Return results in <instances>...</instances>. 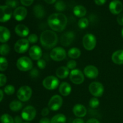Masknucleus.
Listing matches in <instances>:
<instances>
[{"label":"nucleus","mask_w":123,"mask_h":123,"mask_svg":"<svg viewBox=\"0 0 123 123\" xmlns=\"http://www.w3.org/2000/svg\"><path fill=\"white\" fill-rule=\"evenodd\" d=\"M48 23L53 31L61 32L64 30L67 25V17L62 13H54L49 16Z\"/></svg>","instance_id":"f257e3e1"},{"label":"nucleus","mask_w":123,"mask_h":123,"mask_svg":"<svg viewBox=\"0 0 123 123\" xmlns=\"http://www.w3.org/2000/svg\"><path fill=\"white\" fill-rule=\"evenodd\" d=\"M41 44L46 49H51L56 46L58 43L57 34L51 30L43 31L40 38Z\"/></svg>","instance_id":"f03ea898"},{"label":"nucleus","mask_w":123,"mask_h":123,"mask_svg":"<svg viewBox=\"0 0 123 123\" xmlns=\"http://www.w3.org/2000/svg\"><path fill=\"white\" fill-rule=\"evenodd\" d=\"M16 66L19 70L22 72H27L32 69L33 64L32 60L30 58L27 56H22L17 61Z\"/></svg>","instance_id":"7ed1b4c3"},{"label":"nucleus","mask_w":123,"mask_h":123,"mask_svg":"<svg viewBox=\"0 0 123 123\" xmlns=\"http://www.w3.org/2000/svg\"><path fill=\"white\" fill-rule=\"evenodd\" d=\"M32 94V89L27 85L22 86L17 92V97L22 102H27L31 97Z\"/></svg>","instance_id":"20e7f679"},{"label":"nucleus","mask_w":123,"mask_h":123,"mask_svg":"<svg viewBox=\"0 0 123 123\" xmlns=\"http://www.w3.org/2000/svg\"><path fill=\"white\" fill-rule=\"evenodd\" d=\"M82 43L84 48L86 50H93L96 48L97 43L96 37L92 34H86L83 37Z\"/></svg>","instance_id":"39448f33"},{"label":"nucleus","mask_w":123,"mask_h":123,"mask_svg":"<svg viewBox=\"0 0 123 123\" xmlns=\"http://www.w3.org/2000/svg\"><path fill=\"white\" fill-rule=\"evenodd\" d=\"M104 90L103 84L98 82H92L89 85L90 92L95 97L102 96L104 92Z\"/></svg>","instance_id":"423d86ee"},{"label":"nucleus","mask_w":123,"mask_h":123,"mask_svg":"<svg viewBox=\"0 0 123 123\" xmlns=\"http://www.w3.org/2000/svg\"><path fill=\"white\" fill-rule=\"evenodd\" d=\"M66 51L61 47L53 48L50 52V57L55 61H62L66 58Z\"/></svg>","instance_id":"0eeeda50"},{"label":"nucleus","mask_w":123,"mask_h":123,"mask_svg":"<svg viewBox=\"0 0 123 123\" xmlns=\"http://www.w3.org/2000/svg\"><path fill=\"white\" fill-rule=\"evenodd\" d=\"M70 79L71 81L74 84L76 85H79L84 82L85 80V76L84 74L82 73V72L79 69H74L72 70L70 72L69 74Z\"/></svg>","instance_id":"6e6552de"},{"label":"nucleus","mask_w":123,"mask_h":123,"mask_svg":"<svg viewBox=\"0 0 123 123\" xmlns=\"http://www.w3.org/2000/svg\"><path fill=\"white\" fill-rule=\"evenodd\" d=\"M59 80L54 76H49L44 78L43 81V85L46 89L53 90L56 89L59 85Z\"/></svg>","instance_id":"1a4fd4ad"},{"label":"nucleus","mask_w":123,"mask_h":123,"mask_svg":"<svg viewBox=\"0 0 123 123\" xmlns=\"http://www.w3.org/2000/svg\"><path fill=\"white\" fill-rule=\"evenodd\" d=\"M36 115V110L34 107L32 106H28L22 110L21 117L25 121H31L35 118Z\"/></svg>","instance_id":"9d476101"},{"label":"nucleus","mask_w":123,"mask_h":123,"mask_svg":"<svg viewBox=\"0 0 123 123\" xmlns=\"http://www.w3.org/2000/svg\"><path fill=\"white\" fill-rule=\"evenodd\" d=\"M62 103L63 101L61 96L59 95H54L49 100L48 107L50 110L53 111H56L61 108L62 105Z\"/></svg>","instance_id":"9b49d317"},{"label":"nucleus","mask_w":123,"mask_h":123,"mask_svg":"<svg viewBox=\"0 0 123 123\" xmlns=\"http://www.w3.org/2000/svg\"><path fill=\"white\" fill-rule=\"evenodd\" d=\"M30 43L26 38H22L16 42L14 44V50L18 54H24L29 49Z\"/></svg>","instance_id":"f8f14e48"},{"label":"nucleus","mask_w":123,"mask_h":123,"mask_svg":"<svg viewBox=\"0 0 123 123\" xmlns=\"http://www.w3.org/2000/svg\"><path fill=\"white\" fill-rule=\"evenodd\" d=\"M12 8L7 6H0V22H6L12 18Z\"/></svg>","instance_id":"ddd939ff"},{"label":"nucleus","mask_w":123,"mask_h":123,"mask_svg":"<svg viewBox=\"0 0 123 123\" xmlns=\"http://www.w3.org/2000/svg\"><path fill=\"white\" fill-rule=\"evenodd\" d=\"M74 37L75 35L73 31H67L61 36L60 43L63 46H68L73 43Z\"/></svg>","instance_id":"4468645a"},{"label":"nucleus","mask_w":123,"mask_h":123,"mask_svg":"<svg viewBox=\"0 0 123 123\" xmlns=\"http://www.w3.org/2000/svg\"><path fill=\"white\" fill-rule=\"evenodd\" d=\"M109 8L113 14H119L122 12L123 5L120 0H113L109 4Z\"/></svg>","instance_id":"2eb2a0df"},{"label":"nucleus","mask_w":123,"mask_h":123,"mask_svg":"<svg viewBox=\"0 0 123 123\" xmlns=\"http://www.w3.org/2000/svg\"><path fill=\"white\" fill-rule=\"evenodd\" d=\"M84 75L90 79H95L98 75V70L97 67L92 65L86 66L84 70Z\"/></svg>","instance_id":"dca6fc26"},{"label":"nucleus","mask_w":123,"mask_h":123,"mask_svg":"<svg viewBox=\"0 0 123 123\" xmlns=\"http://www.w3.org/2000/svg\"><path fill=\"white\" fill-rule=\"evenodd\" d=\"M27 10L24 7H18L13 12V17L17 21H22L24 20L27 16Z\"/></svg>","instance_id":"f3484780"},{"label":"nucleus","mask_w":123,"mask_h":123,"mask_svg":"<svg viewBox=\"0 0 123 123\" xmlns=\"http://www.w3.org/2000/svg\"><path fill=\"white\" fill-rule=\"evenodd\" d=\"M29 55L33 60L38 61L42 56V50L38 46L34 45L31 46L29 49Z\"/></svg>","instance_id":"a211bd4d"},{"label":"nucleus","mask_w":123,"mask_h":123,"mask_svg":"<svg viewBox=\"0 0 123 123\" xmlns=\"http://www.w3.org/2000/svg\"><path fill=\"white\" fill-rule=\"evenodd\" d=\"M73 112L74 115L79 118L84 117L86 115L87 111L83 105L76 104L73 108Z\"/></svg>","instance_id":"6ab92c4d"},{"label":"nucleus","mask_w":123,"mask_h":123,"mask_svg":"<svg viewBox=\"0 0 123 123\" xmlns=\"http://www.w3.org/2000/svg\"><path fill=\"white\" fill-rule=\"evenodd\" d=\"M16 34L18 36L21 37H25L28 36L30 30L29 28L24 24H18L16 26L14 29Z\"/></svg>","instance_id":"aec40b11"},{"label":"nucleus","mask_w":123,"mask_h":123,"mask_svg":"<svg viewBox=\"0 0 123 123\" xmlns=\"http://www.w3.org/2000/svg\"><path fill=\"white\" fill-rule=\"evenodd\" d=\"M11 37L10 31L7 28L0 26V42L6 43L10 40Z\"/></svg>","instance_id":"412c9836"},{"label":"nucleus","mask_w":123,"mask_h":123,"mask_svg":"<svg viewBox=\"0 0 123 123\" xmlns=\"http://www.w3.org/2000/svg\"><path fill=\"white\" fill-rule=\"evenodd\" d=\"M112 60L116 64H123V50H118L114 52L112 55Z\"/></svg>","instance_id":"4be33fe9"},{"label":"nucleus","mask_w":123,"mask_h":123,"mask_svg":"<svg viewBox=\"0 0 123 123\" xmlns=\"http://www.w3.org/2000/svg\"><path fill=\"white\" fill-rule=\"evenodd\" d=\"M59 91L60 94L63 96H67L71 93L72 91V87L71 85L68 82H62L59 87Z\"/></svg>","instance_id":"5701e85b"},{"label":"nucleus","mask_w":123,"mask_h":123,"mask_svg":"<svg viewBox=\"0 0 123 123\" xmlns=\"http://www.w3.org/2000/svg\"><path fill=\"white\" fill-rule=\"evenodd\" d=\"M70 74L69 69L67 67L61 66L57 68L56 71V75L57 78L60 79H65Z\"/></svg>","instance_id":"b1692460"},{"label":"nucleus","mask_w":123,"mask_h":123,"mask_svg":"<svg viewBox=\"0 0 123 123\" xmlns=\"http://www.w3.org/2000/svg\"><path fill=\"white\" fill-rule=\"evenodd\" d=\"M73 13L76 16L82 18L86 15V10L83 6L78 5L73 8Z\"/></svg>","instance_id":"393cba45"},{"label":"nucleus","mask_w":123,"mask_h":123,"mask_svg":"<svg viewBox=\"0 0 123 123\" xmlns=\"http://www.w3.org/2000/svg\"><path fill=\"white\" fill-rule=\"evenodd\" d=\"M34 13L35 16L38 19H42L45 15V12H44V8L41 5H37L34 7L33 9Z\"/></svg>","instance_id":"a878e982"},{"label":"nucleus","mask_w":123,"mask_h":123,"mask_svg":"<svg viewBox=\"0 0 123 123\" xmlns=\"http://www.w3.org/2000/svg\"><path fill=\"white\" fill-rule=\"evenodd\" d=\"M68 56L72 59H77L81 55V52L78 48H72L68 51Z\"/></svg>","instance_id":"bb28decb"},{"label":"nucleus","mask_w":123,"mask_h":123,"mask_svg":"<svg viewBox=\"0 0 123 123\" xmlns=\"http://www.w3.org/2000/svg\"><path fill=\"white\" fill-rule=\"evenodd\" d=\"M66 116L62 114H58L55 115L50 120V123H66Z\"/></svg>","instance_id":"cd10ccee"},{"label":"nucleus","mask_w":123,"mask_h":123,"mask_svg":"<svg viewBox=\"0 0 123 123\" xmlns=\"http://www.w3.org/2000/svg\"><path fill=\"white\" fill-rule=\"evenodd\" d=\"M9 108L11 111L13 112H18L22 108V104L19 100H13L10 103Z\"/></svg>","instance_id":"c85d7f7f"},{"label":"nucleus","mask_w":123,"mask_h":123,"mask_svg":"<svg viewBox=\"0 0 123 123\" xmlns=\"http://www.w3.org/2000/svg\"><path fill=\"white\" fill-rule=\"evenodd\" d=\"M10 50V46L7 44H2L0 46V54L2 56L8 55Z\"/></svg>","instance_id":"c756f323"},{"label":"nucleus","mask_w":123,"mask_h":123,"mask_svg":"<svg viewBox=\"0 0 123 123\" xmlns=\"http://www.w3.org/2000/svg\"><path fill=\"white\" fill-rule=\"evenodd\" d=\"M78 26L80 29H85L87 28L89 25V20L85 18H82L78 21Z\"/></svg>","instance_id":"7c9ffc66"},{"label":"nucleus","mask_w":123,"mask_h":123,"mask_svg":"<svg viewBox=\"0 0 123 123\" xmlns=\"http://www.w3.org/2000/svg\"><path fill=\"white\" fill-rule=\"evenodd\" d=\"M1 123H14V120L12 116L7 114H4L1 116Z\"/></svg>","instance_id":"2f4dec72"},{"label":"nucleus","mask_w":123,"mask_h":123,"mask_svg":"<svg viewBox=\"0 0 123 123\" xmlns=\"http://www.w3.org/2000/svg\"><path fill=\"white\" fill-rule=\"evenodd\" d=\"M8 67V61L4 57H0V71L4 72L6 70Z\"/></svg>","instance_id":"473e14b6"},{"label":"nucleus","mask_w":123,"mask_h":123,"mask_svg":"<svg viewBox=\"0 0 123 123\" xmlns=\"http://www.w3.org/2000/svg\"><path fill=\"white\" fill-rule=\"evenodd\" d=\"M55 8L56 10L59 11V12L64 11L66 8V4L62 1H61V0L58 1L57 2H56V3L55 4Z\"/></svg>","instance_id":"72a5a7b5"},{"label":"nucleus","mask_w":123,"mask_h":123,"mask_svg":"<svg viewBox=\"0 0 123 123\" xmlns=\"http://www.w3.org/2000/svg\"><path fill=\"white\" fill-rule=\"evenodd\" d=\"M100 105V101L97 97H93V98H91L90 99V102H89V105L91 107V108H97V107H98Z\"/></svg>","instance_id":"f704fd0d"},{"label":"nucleus","mask_w":123,"mask_h":123,"mask_svg":"<svg viewBox=\"0 0 123 123\" xmlns=\"http://www.w3.org/2000/svg\"><path fill=\"white\" fill-rule=\"evenodd\" d=\"M4 91V92L6 94L8 95V96H11V95L13 94L14 93V92H15V88H14L13 85H8L5 86Z\"/></svg>","instance_id":"c9c22d12"},{"label":"nucleus","mask_w":123,"mask_h":123,"mask_svg":"<svg viewBox=\"0 0 123 123\" xmlns=\"http://www.w3.org/2000/svg\"><path fill=\"white\" fill-rule=\"evenodd\" d=\"M6 6H8L10 8H16L19 2L18 0H6Z\"/></svg>","instance_id":"e433bc0d"},{"label":"nucleus","mask_w":123,"mask_h":123,"mask_svg":"<svg viewBox=\"0 0 123 123\" xmlns=\"http://www.w3.org/2000/svg\"><path fill=\"white\" fill-rule=\"evenodd\" d=\"M28 40L29 43H31V44H34V43H36L38 41V36L36 34H31L28 37Z\"/></svg>","instance_id":"4c0bfd02"},{"label":"nucleus","mask_w":123,"mask_h":123,"mask_svg":"<svg viewBox=\"0 0 123 123\" xmlns=\"http://www.w3.org/2000/svg\"><path fill=\"white\" fill-rule=\"evenodd\" d=\"M30 76L32 78H37L39 76L40 73L37 68H32L30 71Z\"/></svg>","instance_id":"58836bf2"},{"label":"nucleus","mask_w":123,"mask_h":123,"mask_svg":"<svg viewBox=\"0 0 123 123\" xmlns=\"http://www.w3.org/2000/svg\"><path fill=\"white\" fill-rule=\"evenodd\" d=\"M37 65L38 67L40 69H44L46 66V62L45 60L43 59H40L38 60L37 62Z\"/></svg>","instance_id":"ea45409f"},{"label":"nucleus","mask_w":123,"mask_h":123,"mask_svg":"<svg viewBox=\"0 0 123 123\" xmlns=\"http://www.w3.org/2000/svg\"><path fill=\"white\" fill-rule=\"evenodd\" d=\"M77 66V63L74 60H70L67 63V67L68 69L74 70L75 69Z\"/></svg>","instance_id":"a19ab883"},{"label":"nucleus","mask_w":123,"mask_h":123,"mask_svg":"<svg viewBox=\"0 0 123 123\" xmlns=\"http://www.w3.org/2000/svg\"><path fill=\"white\" fill-rule=\"evenodd\" d=\"M7 82V77L2 73H0V87L6 85Z\"/></svg>","instance_id":"79ce46f5"},{"label":"nucleus","mask_w":123,"mask_h":123,"mask_svg":"<svg viewBox=\"0 0 123 123\" xmlns=\"http://www.w3.org/2000/svg\"><path fill=\"white\" fill-rule=\"evenodd\" d=\"M20 2L24 6H30L33 3L34 0H20Z\"/></svg>","instance_id":"37998d69"},{"label":"nucleus","mask_w":123,"mask_h":123,"mask_svg":"<svg viewBox=\"0 0 123 123\" xmlns=\"http://www.w3.org/2000/svg\"><path fill=\"white\" fill-rule=\"evenodd\" d=\"M117 22L120 25L123 26V13H120L117 16Z\"/></svg>","instance_id":"c03bdc74"},{"label":"nucleus","mask_w":123,"mask_h":123,"mask_svg":"<svg viewBox=\"0 0 123 123\" xmlns=\"http://www.w3.org/2000/svg\"><path fill=\"white\" fill-rule=\"evenodd\" d=\"M49 108H43V109H42L41 114H42V116L46 117V116H47L48 114H49Z\"/></svg>","instance_id":"a18cd8bd"},{"label":"nucleus","mask_w":123,"mask_h":123,"mask_svg":"<svg viewBox=\"0 0 123 123\" xmlns=\"http://www.w3.org/2000/svg\"><path fill=\"white\" fill-rule=\"evenodd\" d=\"M106 0H94V2L97 6H102L106 3Z\"/></svg>","instance_id":"49530a36"},{"label":"nucleus","mask_w":123,"mask_h":123,"mask_svg":"<svg viewBox=\"0 0 123 123\" xmlns=\"http://www.w3.org/2000/svg\"><path fill=\"white\" fill-rule=\"evenodd\" d=\"M14 123H22V118L19 116H16L14 118Z\"/></svg>","instance_id":"de8ad7c7"},{"label":"nucleus","mask_w":123,"mask_h":123,"mask_svg":"<svg viewBox=\"0 0 123 123\" xmlns=\"http://www.w3.org/2000/svg\"><path fill=\"white\" fill-rule=\"evenodd\" d=\"M39 123H50V121L49 118H42L40 120Z\"/></svg>","instance_id":"09e8293b"},{"label":"nucleus","mask_w":123,"mask_h":123,"mask_svg":"<svg viewBox=\"0 0 123 123\" xmlns=\"http://www.w3.org/2000/svg\"><path fill=\"white\" fill-rule=\"evenodd\" d=\"M86 123H100L98 120L96 118H91L88 120Z\"/></svg>","instance_id":"8fccbe9b"},{"label":"nucleus","mask_w":123,"mask_h":123,"mask_svg":"<svg viewBox=\"0 0 123 123\" xmlns=\"http://www.w3.org/2000/svg\"><path fill=\"white\" fill-rule=\"evenodd\" d=\"M72 123H84V121L82 120V119L78 118L74 119V120L73 121V122H72Z\"/></svg>","instance_id":"3c124183"},{"label":"nucleus","mask_w":123,"mask_h":123,"mask_svg":"<svg viewBox=\"0 0 123 123\" xmlns=\"http://www.w3.org/2000/svg\"><path fill=\"white\" fill-rule=\"evenodd\" d=\"M46 3L49 4H52L55 3L56 1V0H44Z\"/></svg>","instance_id":"603ef678"},{"label":"nucleus","mask_w":123,"mask_h":123,"mask_svg":"<svg viewBox=\"0 0 123 123\" xmlns=\"http://www.w3.org/2000/svg\"><path fill=\"white\" fill-rule=\"evenodd\" d=\"M3 97H4L3 91H2L1 90H0V102L2 101V98H3Z\"/></svg>","instance_id":"864d4df0"},{"label":"nucleus","mask_w":123,"mask_h":123,"mask_svg":"<svg viewBox=\"0 0 123 123\" xmlns=\"http://www.w3.org/2000/svg\"><path fill=\"white\" fill-rule=\"evenodd\" d=\"M121 36H122V37L123 38V28L121 30Z\"/></svg>","instance_id":"5fc2aeb1"},{"label":"nucleus","mask_w":123,"mask_h":123,"mask_svg":"<svg viewBox=\"0 0 123 123\" xmlns=\"http://www.w3.org/2000/svg\"><path fill=\"white\" fill-rule=\"evenodd\" d=\"M30 123V122H28V121H26V122H24V123Z\"/></svg>","instance_id":"6e6d98bb"},{"label":"nucleus","mask_w":123,"mask_h":123,"mask_svg":"<svg viewBox=\"0 0 123 123\" xmlns=\"http://www.w3.org/2000/svg\"></svg>","instance_id":"4d7b16f0"}]
</instances>
